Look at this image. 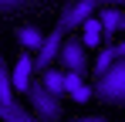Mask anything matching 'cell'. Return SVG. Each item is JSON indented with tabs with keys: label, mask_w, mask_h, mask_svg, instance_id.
I'll return each instance as SVG.
<instances>
[{
	"label": "cell",
	"mask_w": 125,
	"mask_h": 122,
	"mask_svg": "<svg viewBox=\"0 0 125 122\" xmlns=\"http://www.w3.org/2000/svg\"><path fill=\"white\" fill-rule=\"evenodd\" d=\"M95 98L108 105H125V58H115L112 68L98 75L95 81Z\"/></svg>",
	"instance_id": "cell-1"
},
{
	"label": "cell",
	"mask_w": 125,
	"mask_h": 122,
	"mask_svg": "<svg viewBox=\"0 0 125 122\" xmlns=\"http://www.w3.org/2000/svg\"><path fill=\"white\" fill-rule=\"evenodd\" d=\"M27 102L37 119H61V95H54L41 78H34L27 85Z\"/></svg>",
	"instance_id": "cell-2"
},
{
	"label": "cell",
	"mask_w": 125,
	"mask_h": 122,
	"mask_svg": "<svg viewBox=\"0 0 125 122\" xmlns=\"http://www.w3.org/2000/svg\"><path fill=\"white\" fill-rule=\"evenodd\" d=\"M105 3H108V0H71L61 14H58V31H64V34L78 31L88 17H95V10H102Z\"/></svg>",
	"instance_id": "cell-3"
},
{
	"label": "cell",
	"mask_w": 125,
	"mask_h": 122,
	"mask_svg": "<svg viewBox=\"0 0 125 122\" xmlns=\"http://www.w3.org/2000/svg\"><path fill=\"white\" fill-rule=\"evenodd\" d=\"M58 64L64 71H84L88 68V48L81 44V37H68L64 34L61 51H58Z\"/></svg>",
	"instance_id": "cell-4"
},
{
	"label": "cell",
	"mask_w": 125,
	"mask_h": 122,
	"mask_svg": "<svg viewBox=\"0 0 125 122\" xmlns=\"http://www.w3.org/2000/svg\"><path fill=\"white\" fill-rule=\"evenodd\" d=\"M61 41H64V31H51V34H44V41H41V48L34 51V71L41 75L44 68H51L54 61H58V51H61Z\"/></svg>",
	"instance_id": "cell-5"
},
{
	"label": "cell",
	"mask_w": 125,
	"mask_h": 122,
	"mask_svg": "<svg viewBox=\"0 0 125 122\" xmlns=\"http://www.w3.org/2000/svg\"><path fill=\"white\" fill-rule=\"evenodd\" d=\"M10 81H14V92H27V85L34 81V58H31V51H21L17 64L10 68Z\"/></svg>",
	"instance_id": "cell-6"
},
{
	"label": "cell",
	"mask_w": 125,
	"mask_h": 122,
	"mask_svg": "<svg viewBox=\"0 0 125 122\" xmlns=\"http://www.w3.org/2000/svg\"><path fill=\"white\" fill-rule=\"evenodd\" d=\"M78 31H81V44H84V48H102L105 34H102V20H98V17H88Z\"/></svg>",
	"instance_id": "cell-7"
},
{
	"label": "cell",
	"mask_w": 125,
	"mask_h": 122,
	"mask_svg": "<svg viewBox=\"0 0 125 122\" xmlns=\"http://www.w3.org/2000/svg\"><path fill=\"white\" fill-rule=\"evenodd\" d=\"M98 20H102V34L105 37H115L118 27H122V10H112V7L105 3L102 10H98Z\"/></svg>",
	"instance_id": "cell-8"
},
{
	"label": "cell",
	"mask_w": 125,
	"mask_h": 122,
	"mask_svg": "<svg viewBox=\"0 0 125 122\" xmlns=\"http://www.w3.org/2000/svg\"><path fill=\"white\" fill-rule=\"evenodd\" d=\"M17 41H21V48H24V51H31V54H34V51L41 48L44 34L37 31V27H34V24H24L21 31H17Z\"/></svg>",
	"instance_id": "cell-9"
},
{
	"label": "cell",
	"mask_w": 125,
	"mask_h": 122,
	"mask_svg": "<svg viewBox=\"0 0 125 122\" xmlns=\"http://www.w3.org/2000/svg\"><path fill=\"white\" fill-rule=\"evenodd\" d=\"M0 119H10V122H24L27 119V109H24L21 102H0Z\"/></svg>",
	"instance_id": "cell-10"
},
{
	"label": "cell",
	"mask_w": 125,
	"mask_h": 122,
	"mask_svg": "<svg viewBox=\"0 0 125 122\" xmlns=\"http://www.w3.org/2000/svg\"><path fill=\"white\" fill-rule=\"evenodd\" d=\"M41 81L54 92V95H64V75L58 71V68H44V71H41Z\"/></svg>",
	"instance_id": "cell-11"
},
{
	"label": "cell",
	"mask_w": 125,
	"mask_h": 122,
	"mask_svg": "<svg viewBox=\"0 0 125 122\" xmlns=\"http://www.w3.org/2000/svg\"><path fill=\"white\" fill-rule=\"evenodd\" d=\"M17 92H14V81H10V68L0 61V102H14Z\"/></svg>",
	"instance_id": "cell-12"
},
{
	"label": "cell",
	"mask_w": 125,
	"mask_h": 122,
	"mask_svg": "<svg viewBox=\"0 0 125 122\" xmlns=\"http://www.w3.org/2000/svg\"><path fill=\"white\" fill-rule=\"evenodd\" d=\"M112 61H115V44H108V48H102V51H98V61H95V75L108 71V68H112Z\"/></svg>",
	"instance_id": "cell-13"
},
{
	"label": "cell",
	"mask_w": 125,
	"mask_h": 122,
	"mask_svg": "<svg viewBox=\"0 0 125 122\" xmlns=\"http://www.w3.org/2000/svg\"><path fill=\"white\" fill-rule=\"evenodd\" d=\"M81 71H64V95H74L78 88H81Z\"/></svg>",
	"instance_id": "cell-14"
},
{
	"label": "cell",
	"mask_w": 125,
	"mask_h": 122,
	"mask_svg": "<svg viewBox=\"0 0 125 122\" xmlns=\"http://www.w3.org/2000/svg\"><path fill=\"white\" fill-rule=\"evenodd\" d=\"M27 3H34V0H0V14H14V10H21Z\"/></svg>",
	"instance_id": "cell-15"
},
{
	"label": "cell",
	"mask_w": 125,
	"mask_h": 122,
	"mask_svg": "<svg viewBox=\"0 0 125 122\" xmlns=\"http://www.w3.org/2000/svg\"><path fill=\"white\" fill-rule=\"evenodd\" d=\"M115 58H125V37L118 41V44H115Z\"/></svg>",
	"instance_id": "cell-16"
},
{
	"label": "cell",
	"mask_w": 125,
	"mask_h": 122,
	"mask_svg": "<svg viewBox=\"0 0 125 122\" xmlns=\"http://www.w3.org/2000/svg\"><path fill=\"white\" fill-rule=\"evenodd\" d=\"M122 27H125V10H122Z\"/></svg>",
	"instance_id": "cell-17"
}]
</instances>
